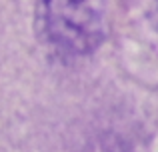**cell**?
<instances>
[{"mask_svg": "<svg viewBox=\"0 0 158 152\" xmlns=\"http://www.w3.org/2000/svg\"><path fill=\"white\" fill-rule=\"evenodd\" d=\"M38 26L54 48L88 54L104 40L106 0H40Z\"/></svg>", "mask_w": 158, "mask_h": 152, "instance_id": "cell-1", "label": "cell"}]
</instances>
